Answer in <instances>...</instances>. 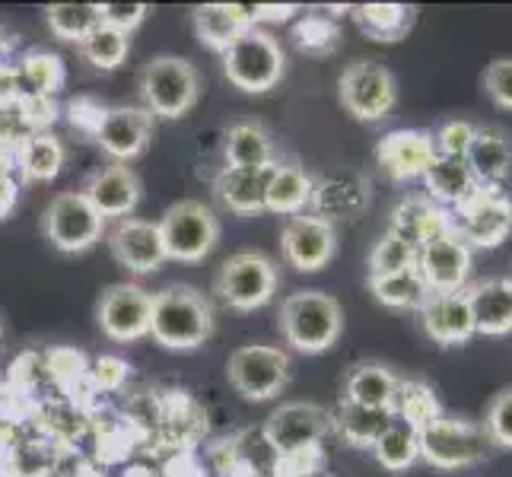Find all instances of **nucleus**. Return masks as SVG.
Here are the masks:
<instances>
[{"instance_id":"12","label":"nucleus","mask_w":512,"mask_h":477,"mask_svg":"<svg viewBox=\"0 0 512 477\" xmlns=\"http://www.w3.org/2000/svg\"><path fill=\"white\" fill-rule=\"evenodd\" d=\"M150 312L153 293L140 284H112L99 293L96 322L109 341L134 344L140 338H150Z\"/></svg>"},{"instance_id":"24","label":"nucleus","mask_w":512,"mask_h":477,"mask_svg":"<svg viewBox=\"0 0 512 477\" xmlns=\"http://www.w3.org/2000/svg\"><path fill=\"white\" fill-rule=\"evenodd\" d=\"M468 303L474 315V331L484 338H506L512 331V280L487 277L468 284Z\"/></svg>"},{"instance_id":"33","label":"nucleus","mask_w":512,"mask_h":477,"mask_svg":"<svg viewBox=\"0 0 512 477\" xmlns=\"http://www.w3.org/2000/svg\"><path fill=\"white\" fill-rule=\"evenodd\" d=\"M392 411H373V408H357V404L341 401L331 411V433H338L347 446L357 449H373L376 439L385 433V427L392 423Z\"/></svg>"},{"instance_id":"30","label":"nucleus","mask_w":512,"mask_h":477,"mask_svg":"<svg viewBox=\"0 0 512 477\" xmlns=\"http://www.w3.org/2000/svg\"><path fill=\"white\" fill-rule=\"evenodd\" d=\"M420 182H423V194L446 210L458 207L474 188H478L465 159H452V156H436L433 166L423 172Z\"/></svg>"},{"instance_id":"48","label":"nucleus","mask_w":512,"mask_h":477,"mask_svg":"<svg viewBox=\"0 0 512 477\" xmlns=\"http://www.w3.org/2000/svg\"><path fill=\"white\" fill-rule=\"evenodd\" d=\"M20 109H23V121L32 128V134L48 131V125L55 121V112H58L55 99H23Z\"/></svg>"},{"instance_id":"13","label":"nucleus","mask_w":512,"mask_h":477,"mask_svg":"<svg viewBox=\"0 0 512 477\" xmlns=\"http://www.w3.org/2000/svg\"><path fill=\"white\" fill-rule=\"evenodd\" d=\"M331 433V411L315 401H287L264 420V439L277 458L319 446Z\"/></svg>"},{"instance_id":"31","label":"nucleus","mask_w":512,"mask_h":477,"mask_svg":"<svg viewBox=\"0 0 512 477\" xmlns=\"http://www.w3.org/2000/svg\"><path fill=\"white\" fill-rule=\"evenodd\" d=\"M64 163H67V150H64L58 134L39 131V134L23 137L20 159H16V169H20L23 182H51V179H58Z\"/></svg>"},{"instance_id":"28","label":"nucleus","mask_w":512,"mask_h":477,"mask_svg":"<svg viewBox=\"0 0 512 477\" xmlns=\"http://www.w3.org/2000/svg\"><path fill=\"white\" fill-rule=\"evenodd\" d=\"M312 175L296 163H274L268 191H264V214L277 217H296L306 214L312 204Z\"/></svg>"},{"instance_id":"35","label":"nucleus","mask_w":512,"mask_h":477,"mask_svg":"<svg viewBox=\"0 0 512 477\" xmlns=\"http://www.w3.org/2000/svg\"><path fill=\"white\" fill-rule=\"evenodd\" d=\"M373 455L385 471H392V474L408 471L411 465L420 462V430L411 427L408 420L392 417L385 433L376 439Z\"/></svg>"},{"instance_id":"41","label":"nucleus","mask_w":512,"mask_h":477,"mask_svg":"<svg viewBox=\"0 0 512 477\" xmlns=\"http://www.w3.org/2000/svg\"><path fill=\"white\" fill-rule=\"evenodd\" d=\"M369 277H388V274H398V271H408L417 264V249L411 242H404L395 233H385L376 239V245L369 249Z\"/></svg>"},{"instance_id":"20","label":"nucleus","mask_w":512,"mask_h":477,"mask_svg":"<svg viewBox=\"0 0 512 477\" xmlns=\"http://www.w3.org/2000/svg\"><path fill=\"white\" fill-rule=\"evenodd\" d=\"M80 191L86 194V201L99 210L102 220H125L137 210L144 185H140L137 172L131 166L112 163V166L96 169Z\"/></svg>"},{"instance_id":"21","label":"nucleus","mask_w":512,"mask_h":477,"mask_svg":"<svg viewBox=\"0 0 512 477\" xmlns=\"http://www.w3.org/2000/svg\"><path fill=\"white\" fill-rule=\"evenodd\" d=\"M312 214L328 223L353 220L369 207V182L360 172H331L312 182Z\"/></svg>"},{"instance_id":"29","label":"nucleus","mask_w":512,"mask_h":477,"mask_svg":"<svg viewBox=\"0 0 512 477\" xmlns=\"http://www.w3.org/2000/svg\"><path fill=\"white\" fill-rule=\"evenodd\" d=\"M223 159L229 169H268L277 163L274 137L261 121H236L223 140Z\"/></svg>"},{"instance_id":"43","label":"nucleus","mask_w":512,"mask_h":477,"mask_svg":"<svg viewBox=\"0 0 512 477\" xmlns=\"http://www.w3.org/2000/svg\"><path fill=\"white\" fill-rule=\"evenodd\" d=\"M474 131L478 125L474 121H465V118H452V121H443L436 131H433V147H436V156H452V159H465L471 140H474Z\"/></svg>"},{"instance_id":"10","label":"nucleus","mask_w":512,"mask_h":477,"mask_svg":"<svg viewBox=\"0 0 512 477\" xmlns=\"http://www.w3.org/2000/svg\"><path fill=\"white\" fill-rule=\"evenodd\" d=\"M290 353L274 344H242L229 353L226 379L245 401H271L290 382Z\"/></svg>"},{"instance_id":"3","label":"nucleus","mask_w":512,"mask_h":477,"mask_svg":"<svg viewBox=\"0 0 512 477\" xmlns=\"http://www.w3.org/2000/svg\"><path fill=\"white\" fill-rule=\"evenodd\" d=\"M140 96L153 118H185L201 99V74L188 58L156 55L140 70Z\"/></svg>"},{"instance_id":"15","label":"nucleus","mask_w":512,"mask_h":477,"mask_svg":"<svg viewBox=\"0 0 512 477\" xmlns=\"http://www.w3.org/2000/svg\"><path fill=\"white\" fill-rule=\"evenodd\" d=\"M474 252L455 233H443L417 249V271L430 293H455L468 287Z\"/></svg>"},{"instance_id":"27","label":"nucleus","mask_w":512,"mask_h":477,"mask_svg":"<svg viewBox=\"0 0 512 477\" xmlns=\"http://www.w3.org/2000/svg\"><path fill=\"white\" fill-rule=\"evenodd\" d=\"M271 169H229L223 166L214 179V194L217 201L229 210V214L252 217L264 214V191H268Z\"/></svg>"},{"instance_id":"22","label":"nucleus","mask_w":512,"mask_h":477,"mask_svg":"<svg viewBox=\"0 0 512 477\" xmlns=\"http://www.w3.org/2000/svg\"><path fill=\"white\" fill-rule=\"evenodd\" d=\"M474 182L484 188H500L512 175V137L497 125H478L465 153Z\"/></svg>"},{"instance_id":"23","label":"nucleus","mask_w":512,"mask_h":477,"mask_svg":"<svg viewBox=\"0 0 512 477\" xmlns=\"http://www.w3.org/2000/svg\"><path fill=\"white\" fill-rule=\"evenodd\" d=\"M401 376L392 366L379 360H363L347 373L341 401L357 404V408H373V411H392L398 398ZM395 414V411H392Z\"/></svg>"},{"instance_id":"26","label":"nucleus","mask_w":512,"mask_h":477,"mask_svg":"<svg viewBox=\"0 0 512 477\" xmlns=\"http://www.w3.org/2000/svg\"><path fill=\"white\" fill-rule=\"evenodd\" d=\"M191 23H194L198 42L223 58L226 51L252 29V16H249V7H242V4H201L191 10Z\"/></svg>"},{"instance_id":"19","label":"nucleus","mask_w":512,"mask_h":477,"mask_svg":"<svg viewBox=\"0 0 512 477\" xmlns=\"http://www.w3.org/2000/svg\"><path fill=\"white\" fill-rule=\"evenodd\" d=\"M153 140V115L137 105H115L105 112L96 144L109 153L115 163H131L140 153H147Z\"/></svg>"},{"instance_id":"45","label":"nucleus","mask_w":512,"mask_h":477,"mask_svg":"<svg viewBox=\"0 0 512 477\" xmlns=\"http://www.w3.org/2000/svg\"><path fill=\"white\" fill-rule=\"evenodd\" d=\"M99 13H102V26H112L118 32L131 35L147 20L150 7L147 4H99Z\"/></svg>"},{"instance_id":"8","label":"nucleus","mask_w":512,"mask_h":477,"mask_svg":"<svg viewBox=\"0 0 512 477\" xmlns=\"http://www.w3.org/2000/svg\"><path fill=\"white\" fill-rule=\"evenodd\" d=\"M338 99L350 118L363 121V125H373V121H382L395 112L398 80L382 61L373 58L353 61L338 77Z\"/></svg>"},{"instance_id":"46","label":"nucleus","mask_w":512,"mask_h":477,"mask_svg":"<svg viewBox=\"0 0 512 477\" xmlns=\"http://www.w3.org/2000/svg\"><path fill=\"white\" fill-rule=\"evenodd\" d=\"M105 112H109V109H105L102 102L90 99V96H80V99H74V102L67 105L70 125H74L77 131H83V134H90L93 140H96V134H99V125H102Z\"/></svg>"},{"instance_id":"1","label":"nucleus","mask_w":512,"mask_h":477,"mask_svg":"<svg viewBox=\"0 0 512 477\" xmlns=\"http://www.w3.org/2000/svg\"><path fill=\"white\" fill-rule=\"evenodd\" d=\"M214 334V306L210 299L188 284H172L153 293L150 338L175 353L198 350Z\"/></svg>"},{"instance_id":"42","label":"nucleus","mask_w":512,"mask_h":477,"mask_svg":"<svg viewBox=\"0 0 512 477\" xmlns=\"http://www.w3.org/2000/svg\"><path fill=\"white\" fill-rule=\"evenodd\" d=\"M481 427L493 449H512V385L490 398Z\"/></svg>"},{"instance_id":"14","label":"nucleus","mask_w":512,"mask_h":477,"mask_svg":"<svg viewBox=\"0 0 512 477\" xmlns=\"http://www.w3.org/2000/svg\"><path fill=\"white\" fill-rule=\"evenodd\" d=\"M334 252H338L334 223L315 214H296L280 229V255L299 274H315L328 268Z\"/></svg>"},{"instance_id":"47","label":"nucleus","mask_w":512,"mask_h":477,"mask_svg":"<svg viewBox=\"0 0 512 477\" xmlns=\"http://www.w3.org/2000/svg\"><path fill=\"white\" fill-rule=\"evenodd\" d=\"M131 373V366L121 360V357H99L93 366H90V379L96 388H105V392H115V388L125 385Z\"/></svg>"},{"instance_id":"18","label":"nucleus","mask_w":512,"mask_h":477,"mask_svg":"<svg viewBox=\"0 0 512 477\" xmlns=\"http://www.w3.org/2000/svg\"><path fill=\"white\" fill-rule=\"evenodd\" d=\"M423 334L439 347H462L474 334V315L468 303V287L455 293H430L417 309Z\"/></svg>"},{"instance_id":"25","label":"nucleus","mask_w":512,"mask_h":477,"mask_svg":"<svg viewBox=\"0 0 512 477\" xmlns=\"http://www.w3.org/2000/svg\"><path fill=\"white\" fill-rule=\"evenodd\" d=\"M388 233H395L404 242H411L414 249H420L423 242H430L443 233H452V220H449V210L433 204L427 194H411V198H404L392 210V217H388Z\"/></svg>"},{"instance_id":"11","label":"nucleus","mask_w":512,"mask_h":477,"mask_svg":"<svg viewBox=\"0 0 512 477\" xmlns=\"http://www.w3.org/2000/svg\"><path fill=\"white\" fill-rule=\"evenodd\" d=\"M42 233L64 255L90 252L105 233V220L83 191H61L42 214Z\"/></svg>"},{"instance_id":"44","label":"nucleus","mask_w":512,"mask_h":477,"mask_svg":"<svg viewBox=\"0 0 512 477\" xmlns=\"http://www.w3.org/2000/svg\"><path fill=\"white\" fill-rule=\"evenodd\" d=\"M481 86L487 99L503 112H512V58H493L484 74H481Z\"/></svg>"},{"instance_id":"4","label":"nucleus","mask_w":512,"mask_h":477,"mask_svg":"<svg viewBox=\"0 0 512 477\" xmlns=\"http://www.w3.org/2000/svg\"><path fill=\"white\" fill-rule=\"evenodd\" d=\"M490 439L481 423L468 417L439 414L427 427H420V458L436 471H462L487 462Z\"/></svg>"},{"instance_id":"6","label":"nucleus","mask_w":512,"mask_h":477,"mask_svg":"<svg viewBox=\"0 0 512 477\" xmlns=\"http://www.w3.org/2000/svg\"><path fill=\"white\" fill-rule=\"evenodd\" d=\"M156 226H160V236L166 245V258L182 261V264L204 261L217 249L220 233H223L214 207L198 198H185V201L169 204L166 214L156 220Z\"/></svg>"},{"instance_id":"50","label":"nucleus","mask_w":512,"mask_h":477,"mask_svg":"<svg viewBox=\"0 0 512 477\" xmlns=\"http://www.w3.org/2000/svg\"><path fill=\"white\" fill-rule=\"evenodd\" d=\"M16 201H20V182H16L10 172L0 169V220H7L13 214Z\"/></svg>"},{"instance_id":"34","label":"nucleus","mask_w":512,"mask_h":477,"mask_svg":"<svg viewBox=\"0 0 512 477\" xmlns=\"http://www.w3.org/2000/svg\"><path fill=\"white\" fill-rule=\"evenodd\" d=\"M357 29L373 42H401L414 26V7L404 4H360L350 7Z\"/></svg>"},{"instance_id":"38","label":"nucleus","mask_w":512,"mask_h":477,"mask_svg":"<svg viewBox=\"0 0 512 477\" xmlns=\"http://www.w3.org/2000/svg\"><path fill=\"white\" fill-rule=\"evenodd\" d=\"M395 417L408 420L411 427H427L430 420H436L443 411V404H439L436 392L420 379H401L398 385V398H395Z\"/></svg>"},{"instance_id":"51","label":"nucleus","mask_w":512,"mask_h":477,"mask_svg":"<svg viewBox=\"0 0 512 477\" xmlns=\"http://www.w3.org/2000/svg\"><path fill=\"white\" fill-rule=\"evenodd\" d=\"M509 280H512V274H509Z\"/></svg>"},{"instance_id":"37","label":"nucleus","mask_w":512,"mask_h":477,"mask_svg":"<svg viewBox=\"0 0 512 477\" xmlns=\"http://www.w3.org/2000/svg\"><path fill=\"white\" fill-rule=\"evenodd\" d=\"M45 13H48L45 23L51 35L61 42H77V45L102 23L99 4H51Z\"/></svg>"},{"instance_id":"5","label":"nucleus","mask_w":512,"mask_h":477,"mask_svg":"<svg viewBox=\"0 0 512 477\" xmlns=\"http://www.w3.org/2000/svg\"><path fill=\"white\" fill-rule=\"evenodd\" d=\"M287 51L268 29L252 26L223 55V77L242 93H268L284 80Z\"/></svg>"},{"instance_id":"40","label":"nucleus","mask_w":512,"mask_h":477,"mask_svg":"<svg viewBox=\"0 0 512 477\" xmlns=\"http://www.w3.org/2000/svg\"><path fill=\"white\" fill-rule=\"evenodd\" d=\"M338 39V20L328 13H303L293 26V42L306 55H328V51L338 48Z\"/></svg>"},{"instance_id":"7","label":"nucleus","mask_w":512,"mask_h":477,"mask_svg":"<svg viewBox=\"0 0 512 477\" xmlns=\"http://www.w3.org/2000/svg\"><path fill=\"white\" fill-rule=\"evenodd\" d=\"M277 287H280L277 264L264 252H255V249L229 255L217 268V277H214V293L236 312L264 309L274 299Z\"/></svg>"},{"instance_id":"32","label":"nucleus","mask_w":512,"mask_h":477,"mask_svg":"<svg viewBox=\"0 0 512 477\" xmlns=\"http://www.w3.org/2000/svg\"><path fill=\"white\" fill-rule=\"evenodd\" d=\"M13 86L23 99H51L64 86V61L51 51L35 48L16 67Z\"/></svg>"},{"instance_id":"9","label":"nucleus","mask_w":512,"mask_h":477,"mask_svg":"<svg viewBox=\"0 0 512 477\" xmlns=\"http://www.w3.org/2000/svg\"><path fill=\"white\" fill-rule=\"evenodd\" d=\"M452 233L468 249H500L512 236V201L503 188L478 185L468 198L449 210Z\"/></svg>"},{"instance_id":"39","label":"nucleus","mask_w":512,"mask_h":477,"mask_svg":"<svg viewBox=\"0 0 512 477\" xmlns=\"http://www.w3.org/2000/svg\"><path fill=\"white\" fill-rule=\"evenodd\" d=\"M77 48H80V55L90 61L96 70H118L121 64H125L128 51H131V39H128L125 32H118L112 26L99 23Z\"/></svg>"},{"instance_id":"17","label":"nucleus","mask_w":512,"mask_h":477,"mask_svg":"<svg viewBox=\"0 0 512 477\" xmlns=\"http://www.w3.org/2000/svg\"><path fill=\"white\" fill-rule=\"evenodd\" d=\"M436 147H433V131L423 128H401L388 131L376 144V163L392 182H417L423 172L433 166Z\"/></svg>"},{"instance_id":"2","label":"nucleus","mask_w":512,"mask_h":477,"mask_svg":"<svg viewBox=\"0 0 512 477\" xmlns=\"http://www.w3.org/2000/svg\"><path fill=\"white\" fill-rule=\"evenodd\" d=\"M277 325L284 341L306 357H319L331 350L344 334V306L338 296L325 290H296L284 296L277 312Z\"/></svg>"},{"instance_id":"49","label":"nucleus","mask_w":512,"mask_h":477,"mask_svg":"<svg viewBox=\"0 0 512 477\" xmlns=\"http://www.w3.org/2000/svg\"><path fill=\"white\" fill-rule=\"evenodd\" d=\"M293 13H299V7H293V4H284V7H277V4L249 7L252 26H261V23H287V20H293Z\"/></svg>"},{"instance_id":"16","label":"nucleus","mask_w":512,"mask_h":477,"mask_svg":"<svg viewBox=\"0 0 512 477\" xmlns=\"http://www.w3.org/2000/svg\"><path fill=\"white\" fill-rule=\"evenodd\" d=\"M109 252L121 268L137 277L160 271L169 261L160 226L153 220H140V217L115 220V226L109 229Z\"/></svg>"},{"instance_id":"36","label":"nucleus","mask_w":512,"mask_h":477,"mask_svg":"<svg viewBox=\"0 0 512 477\" xmlns=\"http://www.w3.org/2000/svg\"><path fill=\"white\" fill-rule=\"evenodd\" d=\"M369 293H373L376 303H382L385 309H420L427 303V284L417 271V264L408 271H398V274H388V277H369Z\"/></svg>"}]
</instances>
